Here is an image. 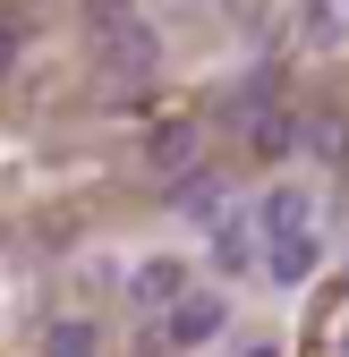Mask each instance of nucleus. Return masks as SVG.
Returning <instances> with one entry per match:
<instances>
[{
  "instance_id": "3",
  "label": "nucleus",
  "mask_w": 349,
  "mask_h": 357,
  "mask_svg": "<svg viewBox=\"0 0 349 357\" xmlns=\"http://www.w3.org/2000/svg\"><path fill=\"white\" fill-rule=\"evenodd\" d=\"M315 264H324V238H315V221H298V230H265V273H273L281 289L315 281Z\"/></svg>"
},
{
  "instance_id": "9",
  "label": "nucleus",
  "mask_w": 349,
  "mask_h": 357,
  "mask_svg": "<svg viewBox=\"0 0 349 357\" xmlns=\"http://www.w3.org/2000/svg\"><path fill=\"white\" fill-rule=\"evenodd\" d=\"M255 221H265V230H298V221H315V196L307 188H273L265 204H255Z\"/></svg>"
},
{
  "instance_id": "5",
  "label": "nucleus",
  "mask_w": 349,
  "mask_h": 357,
  "mask_svg": "<svg viewBox=\"0 0 349 357\" xmlns=\"http://www.w3.org/2000/svg\"><path fill=\"white\" fill-rule=\"evenodd\" d=\"M179 289H188V264L179 255H145L137 273H128V298H137V306H170Z\"/></svg>"
},
{
  "instance_id": "11",
  "label": "nucleus",
  "mask_w": 349,
  "mask_h": 357,
  "mask_svg": "<svg viewBox=\"0 0 349 357\" xmlns=\"http://www.w3.org/2000/svg\"><path fill=\"white\" fill-rule=\"evenodd\" d=\"M307 145H315V153H341L349 128H341V119H307Z\"/></svg>"
},
{
  "instance_id": "2",
  "label": "nucleus",
  "mask_w": 349,
  "mask_h": 357,
  "mask_svg": "<svg viewBox=\"0 0 349 357\" xmlns=\"http://www.w3.org/2000/svg\"><path fill=\"white\" fill-rule=\"evenodd\" d=\"M222 324H230V298H213V289H179V298L162 306L170 349H205V340H222Z\"/></svg>"
},
{
  "instance_id": "8",
  "label": "nucleus",
  "mask_w": 349,
  "mask_h": 357,
  "mask_svg": "<svg viewBox=\"0 0 349 357\" xmlns=\"http://www.w3.org/2000/svg\"><path fill=\"white\" fill-rule=\"evenodd\" d=\"M213 188H222V178H213L205 162H188V170H170V204H179V213H205V221H213Z\"/></svg>"
},
{
  "instance_id": "6",
  "label": "nucleus",
  "mask_w": 349,
  "mask_h": 357,
  "mask_svg": "<svg viewBox=\"0 0 349 357\" xmlns=\"http://www.w3.org/2000/svg\"><path fill=\"white\" fill-rule=\"evenodd\" d=\"M145 162H154L162 178L188 170V162H196V119H154V128H145Z\"/></svg>"
},
{
  "instance_id": "12",
  "label": "nucleus",
  "mask_w": 349,
  "mask_h": 357,
  "mask_svg": "<svg viewBox=\"0 0 349 357\" xmlns=\"http://www.w3.org/2000/svg\"><path fill=\"white\" fill-rule=\"evenodd\" d=\"M9 60H17V17H0V77H9Z\"/></svg>"
},
{
  "instance_id": "4",
  "label": "nucleus",
  "mask_w": 349,
  "mask_h": 357,
  "mask_svg": "<svg viewBox=\"0 0 349 357\" xmlns=\"http://www.w3.org/2000/svg\"><path fill=\"white\" fill-rule=\"evenodd\" d=\"M255 230H265V221H247V213H213V264H222V273H255V264H265Z\"/></svg>"
},
{
  "instance_id": "13",
  "label": "nucleus",
  "mask_w": 349,
  "mask_h": 357,
  "mask_svg": "<svg viewBox=\"0 0 349 357\" xmlns=\"http://www.w3.org/2000/svg\"><path fill=\"white\" fill-rule=\"evenodd\" d=\"M239 357H281V349H273V340H247V349H239Z\"/></svg>"
},
{
  "instance_id": "10",
  "label": "nucleus",
  "mask_w": 349,
  "mask_h": 357,
  "mask_svg": "<svg viewBox=\"0 0 349 357\" xmlns=\"http://www.w3.org/2000/svg\"><path fill=\"white\" fill-rule=\"evenodd\" d=\"M43 357H103V332L85 324V315H68V324H52V340H43Z\"/></svg>"
},
{
  "instance_id": "1",
  "label": "nucleus",
  "mask_w": 349,
  "mask_h": 357,
  "mask_svg": "<svg viewBox=\"0 0 349 357\" xmlns=\"http://www.w3.org/2000/svg\"><path fill=\"white\" fill-rule=\"evenodd\" d=\"M94 52H111L128 77H137V68H154V26L128 9V0H94Z\"/></svg>"
},
{
  "instance_id": "7",
  "label": "nucleus",
  "mask_w": 349,
  "mask_h": 357,
  "mask_svg": "<svg viewBox=\"0 0 349 357\" xmlns=\"http://www.w3.org/2000/svg\"><path fill=\"white\" fill-rule=\"evenodd\" d=\"M298 137H307V119H298V111H255V128H247V145L265 153V162H281Z\"/></svg>"
}]
</instances>
